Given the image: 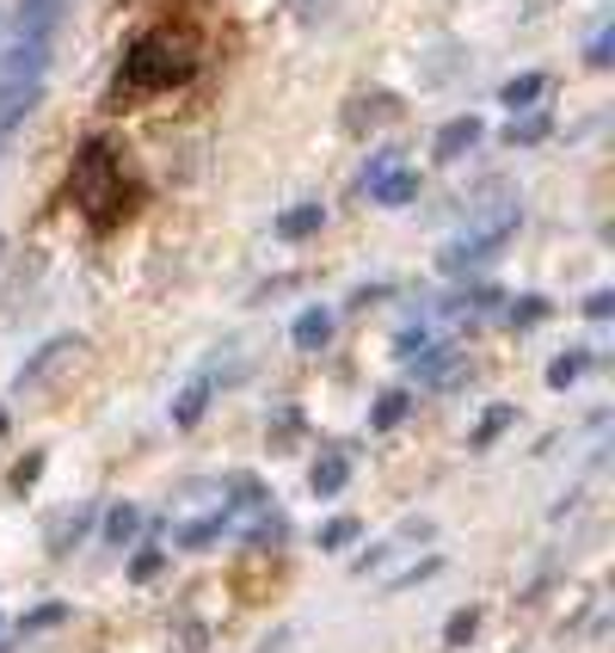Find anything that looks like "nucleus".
I'll list each match as a JSON object with an SVG mask.
<instances>
[{"instance_id":"nucleus-1","label":"nucleus","mask_w":615,"mask_h":653,"mask_svg":"<svg viewBox=\"0 0 615 653\" xmlns=\"http://www.w3.org/2000/svg\"><path fill=\"white\" fill-rule=\"evenodd\" d=\"M185 56H172L167 37H142L136 49H130V63H123V75L136 80V87H172V80H185Z\"/></svg>"},{"instance_id":"nucleus-2","label":"nucleus","mask_w":615,"mask_h":653,"mask_svg":"<svg viewBox=\"0 0 615 653\" xmlns=\"http://www.w3.org/2000/svg\"><path fill=\"white\" fill-rule=\"evenodd\" d=\"M364 191H369L376 203H388V210H400V203H413V198H418V173H413V167H400L394 155H382V161H369Z\"/></svg>"},{"instance_id":"nucleus-3","label":"nucleus","mask_w":615,"mask_h":653,"mask_svg":"<svg viewBox=\"0 0 615 653\" xmlns=\"http://www.w3.org/2000/svg\"><path fill=\"white\" fill-rule=\"evenodd\" d=\"M511 229H517V210H499V217H492L480 234H468V241H456V247L444 253V272H461V265L492 259V253H499V247L511 241Z\"/></svg>"},{"instance_id":"nucleus-4","label":"nucleus","mask_w":615,"mask_h":653,"mask_svg":"<svg viewBox=\"0 0 615 653\" xmlns=\"http://www.w3.org/2000/svg\"><path fill=\"white\" fill-rule=\"evenodd\" d=\"M210 376H191V383H185L179 395H172V425H185V432H191V425L203 420V407H210Z\"/></svg>"},{"instance_id":"nucleus-5","label":"nucleus","mask_w":615,"mask_h":653,"mask_svg":"<svg viewBox=\"0 0 615 653\" xmlns=\"http://www.w3.org/2000/svg\"><path fill=\"white\" fill-rule=\"evenodd\" d=\"M345 482H351V456H345V451H326L321 463H314V475H308V487H314L321 499H333Z\"/></svg>"},{"instance_id":"nucleus-6","label":"nucleus","mask_w":615,"mask_h":653,"mask_svg":"<svg viewBox=\"0 0 615 653\" xmlns=\"http://www.w3.org/2000/svg\"><path fill=\"white\" fill-rule=\"evenodd\" d=\"M321 222H326L321 203H295V210H283V217H277V234H283V241H308Z\"/></svg>"},{"instance_id":"nucleus-7","label":"nucleus","mask_w":615,"mask_h":653,"mask_svg":"<svg viewBox=\"0 0 615 653\" xmlns=\"http://www.w3.org/2000/svg\"><path fill=\"white\" fill-rule=\"evenodd\" d=\"M290 340L302 345V352L326 345V340H333V314H326V309H302V314H295V333H290Z\"/></svg>"},{"instance_id":"nucleus-8","label":"nucleus","mask_w":615,"mask_h":653,"mask_svg":"<svg viewBox=\"0 0 615 653\" xmlns=\"http://www.w3.org/2000/svg\"><path fill=\"white\" fill-rule=\"evenodd\" d=\"M474 136H480L474 118H456V124H444V136H437V161H456L461 148H474Z\"/></svg>"},{"instance_id":"nucleus-9","label":"nucleus","mask_w":615,"mask_h":653,"mask_svg":"<svg viewBox=\"0 0 615 653\" xmlns=\"http://www.w3.org/2000/svg\"><path fill=\"white\" fill-rule=\"evenodd\" d=\"M406 407H413V395H406V389H388L382 401H376V413H369V425H376V432H388V425L406 420Z\"/></svg>"},{"instance_id":"nucleus-10","label":"nucleus","mask_w":615,"mask_h":653,"mask_svg":"<svg viewBox=\"0 0 615 653\" xmlns=\"http://www.w3.org/2000/svg\"><path fill=\"white\" fill-rule=\"evenodd\" d=\"M541 87H548V75H517V80H505V106H511V111L536 106V99H541Z\"/></svg>"},{"instance_id":"nucleus-11","label":"nucleus","mask_w":615,"mask_h":653,"mask_svg":"<svg viewBox=\"0 0 615 653\" xmlns=\"http://www.w3.org/2000/svg\"><path fill=\"white\" fill-rule=\"evenodd\" d=\"M584 364H591L584 352H560V358L548 364V383H554V389H567V383H579V370H584Z\"/></svg>"},{"instance_id":"nucleus-12","label":"nucleus","mask_w":615,"mask_h":653,"mask_svg":"<svg viewBox=\"0 0 615 653\" xmlns=\"http://www.w3.org/2000/svg\"><path fill=\"white\" fill-rule=\"evenodd\" d=\"M357 530H364L357 518H333V524L321 530V549H345V543H357Z\"/></svg>"},{"instance_id":"nucleus-13","label":"nucleus","mask_w":615,"mask_h":653,"mask_svg":"<svg viewBox=\"0 0 615 653\" xmlns=\"http://www.w3.org/2000/svg\"><path fill=\"white\" fill-rule=\"evenodd\" d=\"M136 524H142V518L130 512V506H118V512L105 518V536H111V543H130V536H136Z\"/></svg>"},{"instance_id":"nucleus-14","label":"nucleus","mask_w":615,"mask_h":653,"mask_svg":"<svg viewBox=\"0 0 615 653\" xmlns=\"http://www.w3.org/2000/svg\"><path fill=\"white\" fill-rule=\"evenodd\" d=\"M474 622H480V617H474V610H456V617H449V622H444V641H449V648H461V641L474 635Z\"/></svg>"},{"instance_id":"nucleus-15","label":"nucleus","mask_w":615,"mask_h":653,"mask_svg":"<svg viewBox=\"0 0 615 653\" xmlns=\"http://www.w3.org/2000/svg\"><path fill=\"white\" fill-rule=\"evenodd\" d=\"M511 425V407H487V420H480V432H474V444H492V438Z\"/></svg>"},{"instance_id":"nucleus-16","label":"nucleus","mask_w":615,"mask_h":653,"mask_svg":"<svg viewBox=\"0 0 615 653\" xmlns=\"http://www.w3.org/2000/svg\"><path fill=\"white\" fill-rule=\"evenodd\" d=\"M541 136H548V118H517L505 130V142H541Z\"/></svg>"},{"instance_id":"nucleus-17","label":"nucleus","mask_w":615,"mask_h":653,"mask_svg":"<svg viewBox=\"0 0 615 653\" xmlns=\"http://www.w3.org/2000/svg\"><path fill=\"white\" fill-rule=\"evenodd\" d=\"M62 622V605H44V610H31L25 617V629H56Z\"/></svg>"},{"instance_id":"nucleus-18","label":"nucleus","mask_w":615,"mask_h":653,"mask_svg":"<svg viewBox=\"0 0 615 653\" xmlns=\"http://www.w3.org/2000/svg\"><path fill=\"white\" fill-rule=\"evenodd\" d=\"M610 309H615V296H610V290H597L591 302H584V314H591V321H610Z\"/></svg>"},{"instance_id":"nucleus-19","label":"nucleus","mask_w":615,"mask_h":653,"mask_svg":"<svg viewBox=\"0 0 615 653\" xmlns=\"http://www.w3.org/2000/svg\"><path fill=\"white\" fill-rule=\"evenodd\" d=\"M511 314H517V321H541V314H548V302H541V296H523Z\"/></svg>"},{"instance_id":"nucleus-20","label":"nucleus","mask_w":615,"mask_h":653,"mask_svg":"<svg viewBox=\"0 0 615 653\" xmlns=\"http://www.w3.org/2000/svg\"><path fill=\"white\" fill-rule=\"evenodd\" d=\"M37 468H44V456H25V463L13 468V487H31L37 482Z\"/></svg>"},{"instance_id":"nucleus-21","label":"nucleus","mask_w":615,"mask_h":653,"mask_svg":"<svg viewBox=\"0 0 615 653\" xmlns=\"http://www.w3.org/2000/svg\"><path fill=\"white\" fill-rule=\"evenodd\" d=\"M154 574H160V549H142V555H136V579H154Z\"/></svg>"},{"instance_id":"nucleus-22","label":"nucleus","mask_w":615,"mask_h":653,"mask_svg":"<svg viewBox=\"0 0 615 653\" xmlns=\"http://www.w3.org/2000/svg\"><path fill=\"white\" fill-rule=\"evenodd\" d=\"M0 432H7V407H0Z\"/></svg>"}]
</instances>
